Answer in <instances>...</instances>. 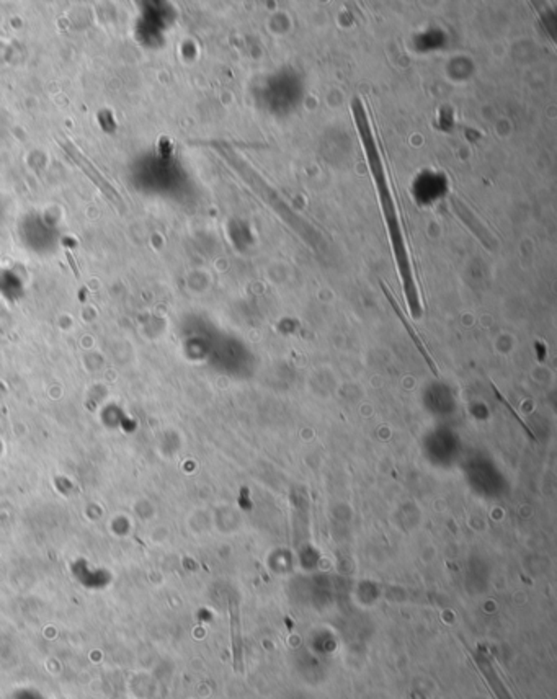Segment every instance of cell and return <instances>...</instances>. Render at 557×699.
I'll use <instances>...</instances> for the list:
<instances>
[{
	"instance_id": "cell-1",
	"label": "cell",
	"mask_w": 557,
	"mask_h": 699,
	"mask_svg": "<svg viewBox=\"0 0 557 699\" xmlns=\"http://www.w3.org/2000/svg\"><path fill=\"white\" fill-rule=\"evenodd\" d=\"M352 110H353V118H355L358 136H360L361 144H363L365 156H366V159H368L369 172H371V175H373L376 190H378V194H379V201H381V211H383V216H384V223H386L389 237H391V244H392V250H394L397 270H399L402 283H404V291H405V298H407L410 314H412V317L418 318L420 316H422V306H420L418 291H417V286H415L412 267H410L409 252H407V247H405L404 236H402V229H401V224H399V218H397L394 198H392L391 188H389L386 172H384L381 156H379L378 145H376L374 134H373V130H371V126H369V119H368V114H366V112H365L363 101H361L360 99L353 100Z\"/></svg>"
},
{
	"instance_id": "cell-2",
	"label": "cell",
	"mask_w": 557,
	"mask_h": 699,
	"mask_svg": "<svg viewBox=\"0 0 557 699\" xmlns=\"http://www.w3.org/2000/svg\"><path fill=\"white\" fill-rule=\"evenodd\" d=\"M383 291H384V294H386V298L389 299V303H391V304H392V307H394V311H396V314H397V317H399V318H401V322H402V324H404V327H405V330H407V334L410 335V338H412V340H414V343H415V345H417L418 352H420V353H422V356H423V358H425V360H427V363H428V366H430V369L433 371V373H435V374H436V366H435V363H433V360H432V358H430V355H428V352H427V350H425V347H423L422 340H420V338H418V335H417V334H415V330L412 329V327H410V324H409V322H407V318H405V316H404V314H402V311H401V309H399V306H397V303H396L394 296H392V294H391V291H389V290H387V287H386V285H384V283H383Z\"/></svg>"
},
{
	"instance_id": "cell-3",
	"label": "cell",
	"mask_w": 557,
	"mask_h": 699,
	"mask_svg": "<svg viewBox=\"0 0 557 699\" xmlns=\"http://www.w3.org/2000/svg\"><path fill=\"white\" fill-rule=\"evenodd\" d=\"M453 206H454V210H456V211H458V214H459V216H461V219L464 221V223H466L467 225H469V229H471V231H472V232H474V234H476V236H477V237H479V239H480V241H483V242H484V244H487V245H489V237H490V236H489L487 229H485V227H484V225H483V224H480V223H479V221H477V219L474 218V216H472V214H471V211H469V210H467V207H466V206H464V205H463V203H459V201L456 200V198H453Z\"/></svg>"
},
{
	"instance_id": "cell-4",
	"label": "cell",
	"mask_w": 557,
	"mask_h": 699,
	"mask_svg": "<svg viewBox=\"0 0 557 699\" xmlns=\"http://www.w3.org/2000/svg\"><path fill=\"white\" fill-rule=\"evenodd\" d=\"M65 256H68V262H69V265H70V268H72V270H74V275H75V276H79V270H77V265H75V262H74V259H72V255H70V254H69V252H65Z\"/></svg>"
}]
</instances>
